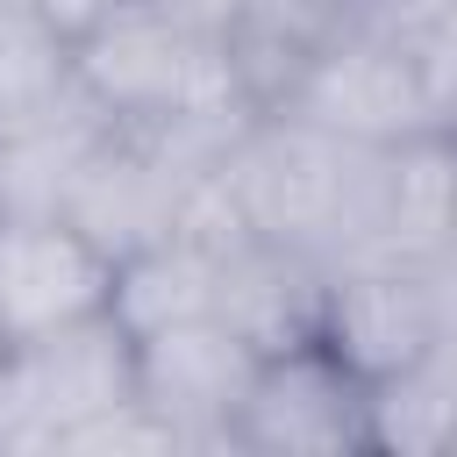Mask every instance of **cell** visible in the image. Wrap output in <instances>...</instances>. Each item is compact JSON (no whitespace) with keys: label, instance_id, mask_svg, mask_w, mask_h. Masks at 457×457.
Instances as JSON below:
<instances>
[{"label":"cell","instance_id":"cell-1","mask_svg":"<svg viewBox=\"0 0 457 457\" xmlns=\"http://www.w3.org/2000/svg\"><path fill=\"white\" fill-rule=\"evenodd\" d=\"M386 150L393 143H350L336 129L257 107L228 143L221 179L264 243L307 257L314 271H336V264L378 257Z\"/></svg>","mask_w":457,"mask_h":457},{"label":"cell","instance_id":"cell-2","mask_svg":"<svg viewBox=\"0 0 457 457\" xmlns=\"http://www.w3.org/2000/svg\"><path fill=\"white\" fill-rule=\"evenodd\" d=\"M71 57H79V86L121 129H228L257 114L228 29L143 0H107L71 36Z\"/></svg>","mask_w":457,"mask_h":457},{"label":"cell","instance_id":"cell-3","mask_svg":"<svg viewBox=\"0 0 457 457\" xmlns=\"http://www.w3.org/2000/svg\"><path fill=\"white\" fill-rule=\"evenodd\" d=\"M136 400V328L107 307L0 350V450H64L71 428Z\"/></svg>","mask_w":457,"mask_h":457},{"label":"cell","instance_id":"cell-4","mask_svg":"<svg viewBox=\"0 0 457 457\" xmlns=\"http://www.w3.org/2000/svg\"><path fill=\"white\" fill-rule=\"evenodd\" d=\"M228 450H250V457H357V450H378L371 378L328 336H300L286 350H264Z\"/></svg>","mask_w":457,"mask_h":457},{"label":"cell","instance_id":"cell-5","mask_svg":"<svg viewBox=\"0 0 457 457\" xmlns=\"http://www.w3.org/2000/svg\"><path fill=\"white\" fill-rule=\"evenodd\" d=\"M271 114H293V121H314V129H336L350 143H414V136H450L421 71L400 57L393 36H378L357 0L343 14V29L286 79V93L271 100Z\"/></svg>","mask_w":457,"mask_h":457},{"label":"cell","instance_id":"cell-6","mask_svg":"<svg viewBox=\"0 0 457 457\" xmlns=\"http://www.w3.org/2000/svg\"><path fill=\"white\" fill-rule=\"evenodd\" d=\"M121 264L64 214H0V350L114 307Z\"/></svg>","mask_w":457,"mask_h":457},{"label":"cell","instance_id":"cell-7","mask_svg":"<svg viewBox=\"0 0 457 457\" xmlns=\"http://www.w3.org/2000/svg\"><path fill=\"white\" fill-rule=\"evenodd\" d=\"M321 336L364 371L386 378L450 336V278L443 264L357 257L321 278Z\"/></svg>","mask_w":457,"mask_h":457},{"label":"cell","instance_id":"cell-8","mask_svg":"<svg viewBox=\"0 0 457 457\" xmlns=\"http://www.w3.org/2000/svg\"><path fill=\"white\" fill-rule=\"evenodd\" d=\"M257 364H264V350L214 314L136 336V393L179 436V450H228Z\"/></svg>","mask_w":457,"mask_h":457},{"label":"cell","instance_id":"cell-9","mask_svg":"<svg viewBox=\"0 0 457 457\" xmlns=\"http://www.w3.org/2000/svg\"><path fill=\"white\" fill-rule=\"evenodd\" d=\"M114 129V114L79 86L64 107L36 114L29 129L0 136V214H57L64 186L79 179V164L93 157V143Z\"/></svg>","mask_w":457,"mask_h":457},{"label":"cell","instance_id":"cell-10","mask_svg":"<svg viewBox=\"0 0 457 457\" xmlns=\"http://www.w3.org/2000/svg\"><path fill=\"white\" fill-rule=\"evenodd\" d=\"M371 428H378V450L457 457V336H443L414 364L371 378Z\"/></svg>","mask_w":457,"mask_h":457},{"label":"cell","instance_id":"cell-11","mask_svg":"<svg viewBox=\"0 0 457 457\" xmlns=\"http://www.w3.org/2000/svg\"><path fill=\"white\" fill-rule=\"evenodd\" d=\"M343 14H350V0H243L228 21V43L250 79V100L271 107L286 93V79L343 29Z\"/></svg>","mask_w":457,"mask_h":457},{"label":"cell","instance_id":"cell-12","mask_svg":"<svg viewBox=\"0 0 457 457\" xmlns=\"http://www.w3.org/2000/svg\"><path fill=\"white\" fill-rule=\"evenodd\" d=\"M357 14L400 43V57L421 71L443 129L457 136V0H357Z\"/></svg>","mask_w":457,"mask_h":457},{"label":"cell","instance_id":"cell-13","mask_svg":"<svg viewBox=\"0 0 457 457\" xmlns=\"http://www.w3.org/2000/svg\"><path fill=\"white\" fill-rule=\"evenodd\" d=\"M143 7H164V14H186V21H207V29H228L243 0H143Z\"/></svg>","mask_w":457,"mask_h":457},{"label":"cell","instance_id":"cell-14","mask_svg":"<svg viewBox=\"0 0 457 457\" xmlns=\"http://www.w3.org/2000/svg\"><path fill=\"white\" fill-rule=\"evenodd\" d=\"M29 21H36V7H29V0H0V50H7Z\"/></svg>","mask_w":457,"mask_h":457}]
</instances>
